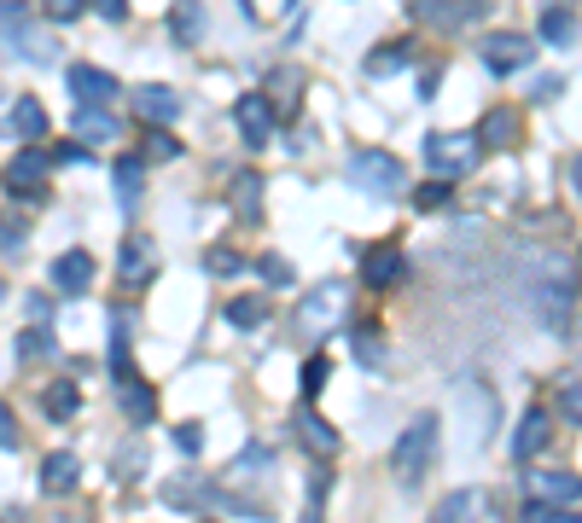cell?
<instances>
[{
	"label": "cell",
	"mask_w": 582,
	"mask_h": 523,
	"mask_svg": "<svg viewBox=\"0 0 582 523\" xmlns=\"http://www.w3.org/2000/svg\"><path fill=\"white\" fill-rule=\"evenodd\" d=\"M0 41H7L18 59H30V65H53L59 59V47H53V36H47V23L30 7H18V0H0Z\"/></svg>",
	"instance_id": "cell-1"
},
{
	"label": "cell",
	"mask_w": 582,
	"mask_h": 523,
	"mask_svg": "<svg viewBox=\"0 0 582 523\" xmlns=\"http://www.w3.org/2000/svg\"><path fill=\"white\" fill-rule=\"evenodd\" d=\"M344 175H349V187H356V193H367V198H396L402 187H408V169H402L391 151H373V146L349 157V164H344Z\"/></svg>",
	"instance_id": "cell-2"
},
{
	"label": "cell",
	"mask_w": 582,
	"mask_h": 523,
	"mask_svg": "<svg viewBox=\"0 0 582 523\" xmlns=\"http://www.w3.org/2000/svg\"><path fill=\"white\" fill-rule=\"evenodd\" d=\"M437 413H420L408 431L396 436V448H391V471H396V483H414L425 465H432V454H437Z\"/></svg>",
	"instance_id": "cell-3"
},
{
	"label": "cell",
	"mask_w": 582,
	"mask_h": 523,
	"mask_svg": "<svg viewBox=\"0 0 582 523\" xmlns=\"http://www.w3.org/2000/svg\"><path fill=\"white\" fill-rule=\"evenodd\" d=\"M344 314H349V285H333V279H326L320 292L303 297V308H297V332H303V337H320V332H333Z\"/></svg>",
	"instance_id": "cell-4"
},
{
	"label": "cell",
	"mask_w": 582,
	"mask_h": 523,
	"mask_svg": "<svg viewBox=\"0 0 582 523\" xmlns=\"http://www.w3.org/2000/svg\"><path fill=\"white\" fill-rule=\"evenodd\" d=\"M414 18L443 30V36H461V30L490 18V0H414Z\"/></svg>",
	"instance_id": "cell-5"
},
{
	"label": "cell",
	"mask_w": 582,
	"mask_h": 523,
	"mask_svg": "<svg viewBox=\"0 0 582 523\" xmlns=\"http://www.w3.org/2000/svg\"><path fill=\"white\" fill-rule=\"evenodd\" d=\"M477 157H484L477 135H432L425 140V164L437 175H466V169H477Z\"/></svg>",
	"instance_id": "cell-6"
},
{
	"label": "cell",
	"mask_w": 582,
	"mask_h": 523,
	"mask_svg": "<svg viewBox=\"0 0 582 523\" xmlns=\"http://www.w3.org/2000/svg\"><path fill=\"white\" fill-rule=\"evenodd\" d=\"M477 52H484V65H490L495 76H513V70H524V65H530L536 41L519 36V30H490L484 41H477Z\"/></svg>",
	"instance_id": "cell-7"
},
{
	"label": "cell",
	"mask_w": 582,
	"mask_h": 523,
	"mask_svg": "<svg viewBox=\"0 0 582 523\" xmlns=\"http://www.w3.org/2000/svg\"><path fill=\"white\" fill-rule=\"evenodd\" d=\"M47 146H23L12 164H7V193H18V198H41V187H47Z\"/></svg>",
	"instance_id": "cell-8"
},
{
	"label": "cell",
	"mask_w": 582,
	"mask_h": 523,
	"mask_svg": "<svg viewBox=\"0 0 582 523\" xmlns=\"http://www.w3.org/2000/svg\"><path fill=\"white\" fill-rule=\"evenodd\" d=\"M362 279L373 285V292H396V285L408 279V256H402V245H373L362 256Z\"/></svg>",
	"instance_id": "cell-9"
},
{
	"label": "cell",
	"mask_w": 582,
	"mask_h": 523,
	"mask_svg": "<svg viewBox=\"0 0 582 523\" xmlns=\"http://www.w3.org/2000/svg\"><path fill=\"white\" fill-rule=\"evenodd\" d=\"M234 122H239L245 146H268V135H274V99L268 93H239L234 99Z\"/></svg>",
	"instance_id": "cell-10"
},
{
	"label": "cell",
	"mask_w": 582,
	"mask_h": 523,
	"mask_svg": "<svg viewBox=\"0 0 582 523\" xmlns=\"http://www.w3.org/2000/svg\"><path fill=\"white\" fill-rule=\"evenodd\" d=\"M524 489L536 494V501H553V506H576L582 501V477H576V471H530Z\"/></svg>",
	"instance_id": "cell-11"
},
{
	"label": "cell",
	"mask_w": 582,
	"mask_h": 523,
	"mask_svg": "<svg viewBox=\"0 0 582 523\" xmlns=\"http://www.w3.org/2000/svg\"><path fill=\"white\" fill-rule=\"evenodd\" d=\"M135 111H140V122H175V117H181L187 111V105H181V93H175V88H164V82H146V88H135Z\"/></svg>",
	"instance_id": "cell-12"
},
{
	"label": "cell",
	"mask_w": 582,
	"mask_h": 523,
	"mask_svg": "<svg viewBox=\"0 0 582 523\" xmlns=\"http://www.w3.org/2000/svg\"><path fill=\"white\" fill-rule=\"evenodd\" d=\"M151 268H158V250H151V239H122V268H117V279H122V292H140V285L151 279Z\"/></svg>",
	"instance_id": "cell-13"
},
{
	"label": "cell",
	"mask_w": 582,
	"mask_h": 523,
	"mask_svg": "<svg viewBox=\"0 0 582 523\" xmlns=\"http://www.w3.org/2000/svg\"><path fill=\"white\" fill-rule=\"evenodd\" d=\"M548 436H553V418H548V407H530L524 418H519V431H513V460H536L542 448H548Z\"/></svg>",
	"instance_id": "cell-14"
},
{
	"label": "cell",
	"mask_w": 582,
	"mask_h": 523,
	"mask_svg": "<svg viewBox=\"0 0 582 523\" xmlns=\"http://www.w3.org/2000/svg\"><path fill=\"white\" fill-rule=\"evenodd\" d=\"M70 93L82 99V105H111L117 93H122V82L111 70H93V65H76L70 70Z\"/></svg>",
	"instance_id": "cell-15"
},
{
	"label": "cell",
	"mask_w": 582,
	"mask_h": 523,
	"mask_svg": "<svg viewBox=\"0 0 582 523\" xmlns=\"http://www.w3.org/2000/svg\"><path fill=\"white\" fill-rule=\"evenodd\" d=\"M477 146H484V151H513L519 146L513 105H495V111H484V122H477Z\"/></svg>",
	"instance_id": "cell-16"
},
{
	"label": "cell",
	"mask_w": 582,
	"mask_h": 523,
	"mask_svg": "<svg viewBox=\"0 0 582 523\" xmlns=\"http://www.w3.org/2000/svg\"><path fill=\"white\" fill-rule=\"evenodd\" d=\"M53 285L65 297H82L88 285H93V256L88 250H65L59 262H53Z\"/></svg>",
	"instance_id": "cell-17"
},
{
	"label": "cell",
	"mask_w": 582,
	"mask_h": 523,
	"mask_svg": "<svg viewBox=\"0 0 582 523\" xmlns=\"http://www.w3.org/2000/svg\"><path fill=\"white\" fill-rule=\"evenodd\" d=\"M76 483H82V460H76L70 448H59V454L41 460V489L47 494H70Z\"/></svg>",
	"instance_id": "cell-18"
},
{
	"label": "cell",
	"mask_w": 582,
	"mask_h": 523,
	"mask_svg": "<svg viewBox=\"0 0 582 523\" xmlns=\"http://www.w3.org/2000/svg\"><path fill=\"white\" fill-rule=\"evenodd\" d=\"M7 135H18V140H47V105L23 93L12 111H7Z\"/></svg>",
	"instance_id": "cell-19"
},
{
	"label": "cell",
	"mask_w": 582,
	"mask_h": 523,
	"mask_svg": "<svg viewBox=\"0 0 582 523\" xmlns=\"http://www.w3.org/2000/svg\"><path fill=\"white\" fill-rule=\"evenodd\" d=\"M111 180H117V209H122V216H135V209H140V187H146V164H140V157H122Z\"/></svg>",
	"instance_id": "cell-20"
},
{
	"label": "cell",
	"mask_w": 582,
	"mask_h": 523,
	"mask_svg": "<svg viewBox=\"0 0 582 523\" xmlns=\"http://www.w3.org/2000/svg\"><path fill=\"white\" fill-rule=\"evenodd\" d=\"M297 436L309 442V454H315V460H333V454H338V431L326 425L320 413H303V418H297Z\"/></svg>",
	"instance_id": "cell-21"
},
{
	"label": "cell",
	"mask_w": 582,
	"mask_h": 523,
	"mask_svg": "<svg viewBox=\"0 0 582 523\" xmlns=\"http://www.w3.org/2000/svg\"><path fill=\"white\" fill-rule=\"evenodd\" d=\"M76 140H117V117L106 111V105H82V111H76Z\"/></svg>",
	"instance_id": "cell-22"
},
{
	"label": "cell",
	"mask_w": 582,
	"mask_h": 523,
	"mask_svg": "<svg viewBox=\"0 0 582 523\" xmlns=\"http://www.w3.org/2000/svg\"><path fill=\"white\" fill-rule=\"evenodd\" d=\"M117 396H122V413H129V425H146V418L158 413V389H151V384L122 378V389H117Z\"/></svg>",
	"instance_id": "cell-23"
},
{
	"label": "cell",
	"mask_w": 582,
	"mask_h": 523,
	"mask_svg": "<svg viewBox=\"0 0 582 523\" xmlns=\"http://www.w3.org/2000/svg\"><path fill=\"white\" fill-rule=\"evenodd\" d=\"M268 297H234V303H227V326H234V332H257V326H268Z\"/></svg>",
	"instance_id": "cell-24"
},
{
	"label": "cell",
	"mask_w": 582,
	"mask_h": 523,
	"mask_svg": "<svg viewBox=\"0 0 582 523\" xmlns=\"http://www.w3.org/2000/svg\"><path fill=\"white\" fill-rule=\"evenodd\" d=\"M484 506H490L484 489H454V494H443V501H437V517L454 523V517H472V512H484Z\"/></svg>",
	"instance_id": "cell-25"
},
{
	"label": "cell",
	"mask_w": 582,
	"mask_h": 523,
	"mask_svg": "<svg viewBox=\"0 0 582 523\" xmlns=\"http://www.w3.org/2000/svg\"><path fill=\"white\" fill-rule=\"evenodd\" d=\"M408 59H414V41H391V47H378L367 59V76H373V82H385V76H396Z\"/></svg>",
	"instance_id": "cell-26"
},
{
	"label": "cell",
	"mask_w": 582,
	"mask_h": 523,
	"mask_svg": "<svg viewBox=\"0 0 582 523\" xmlns=\"http://www.w3.org/2000/svg\"><path fill=\"white\" fill-rule=\"evenodd\" d=\"M169 30H175V41H198L205 36V7H198V0H175Z\"/></svg>",
	"instance_id": "cell-27"
},
{
	"label": "cell",
	"mask_w": 582,
	"mask_h": 523,
	"mask_svg": "<svg viewBox=\"0 0 582 523\" xmlns=\"http://www.w3.org/2000/svg\"><path fill=\"white\" fill-rule=\"evenodd\" d=\"M576 36V18H571V7H560V0H553V7L542 12V41H553V47H565Z\"/></svg>",
	"instance_id": "cell-28"
},
{
	"label": "cell",
	"mask_w": 582,
	"mask_h": 523,
	"mask_svg": "<svg viewBox=\"0 0 582 523\" xmlns=\"http://www.w3.org/2000/svg\"><path fill=\"white\" fill-rule=\"evenodd\" d=\"M234 209H239L245 221L263 216V180H257V175H239V180H234Z\"/></svg>",
	"instance_id": "cell-29"
},
{
	"label": "cell",
	"mask_w": 582,
	"mask_h": 523,
	"mask_svg": "<svg viewBox=\"0 0 582 523\" xmlns=\"http://www.w3.org/2000/svg\"><path fill=\"white\" fill-rule=\"evenodd\" d=\"M41 407L53 413V418H76V384L70 378H53V384H47V396H41Z\"/></svg>",
	"instance_id": "cell-30"
},
{
	"label": "cell",
	"mask_w": 582,
	"mask_h": 523,
	"mask_svg": "<svg viewBox=\"0 0 582 523\" xmlns=\"http://www.w3.org/2000/svg\"><path fill=\"white\" fill-rule=\"evenodd\" d=\"M205 268H210L216 279H239V274H245V256L227 250V245H210V250H205Z\"/></svg>",
	"instance_id": "cell-31"
},
{
	"label": "cell",
	"mask_w": 582,
	"mask_h": 523,
	"mask_svg": "<svg viewBox=\"0 0 582 523\" xmlns=\"http://www.w3.org/2000/svg\"><path fill=\"white\" fill-rule=\"evenodd\" d=\"M560 413L571 418V425H582V373H565L560 378Z\"/></svg>",
	"instance_id": "cell-32"
},
{
	"label": "cell",
	"mask_w": 582,
	"mask_h": 523,
	"mask_svg": "<svg viewBox=\"0 0 582 523\" xmlns=\"http://www.w3.org/2000/svg\"><path fill=\"white\" fill-rule=\"evenodd\" d=\"M146 157H181V140H175L164 122H151V135H146Z\"/></svg>",
	"instance_id": "cell-33"
},
{
	"label": "cell",
	"mask_w": 582,
	"mask_h": 523,
	"mask_svg": "<svg viewBox=\"0 0 582 523\" xmlns=\"http://www.w3.org/2000/svg\"><path fill=\"white\" fill-rule=\"evenodd\" d=\"M326 378H333V366H326V355H309V366H303V396H320Z\"/></svg>",
	"instance_id": "cell-34"
},
{
	"label": "cell",
	"mask_w": 582,
	"mask_h": 523,
	"mask_svg": "<svg viewBox=\"0 0 582 523\" xmlns=\"http://www.w3.org/2000/svg\"><path fill=\"white\" fill-rule=\"evenodd\" d=\"M257 268H263V279H268V285H292V279H297V274H292V262H286V256H274V250L257 262Z\"/></svg>",
	"instance_id": "cell-35"
},
{
	"label": "cell",
	"mask_w": 582,
	"mask_h": 523,
	"mask_svg": "<svg viewBox=\"0 0 582 523\" xmlns=\"http://www.w3.org/2000/svg\"><path fill=\"white\" fill-rule=\"evenodd\" d=\"M414 204H420V209H443V204H448V180H420Z\"/></svg>",
	"instance_id": "cell-36"
},
{
	"label": "cell",
	"mask_w": 582,
	"mask_h": 523,
	"mask_svg": "<svg viewBox=\"0 0 582 523\" xmlns=\"http://www.w3.org/2000/svg\"><path fill=\"white\" fill-rule=\"evenodd\" d=\"M41 7H47V18H53V23H76L88 12V0H41Z\"/></svg>",
	"instance_id": "cell-37"
},
{
	"label": "cell",
	"mask_w": 582,
	"mask_h": 523,
	"mask_svg": "<svg viewBox=\"0 0 582 523\" xmlns=\"http://www.w3.org/2000/svg\"><path fill=\"white\" fill-rule=\"evenodd\" d=\"M0 250H7V256L23 250V221L18 216H0Z\"/></svg>",
	"instance_id": "cell-38"
},
{
	"label": "cell",
	"mask_w": 582,
	"mask_h": 523,
	"mask_svg": "<svg viewBox=\"0 0 582 523\" xmlns=\"http://www.w3.org/2000/svg\"><path fill=\"white\" fill-rule=\"evenodd\" d=\"M41 349H53V337H47L41 326H30V332H23V337H18V355H23V361H36Z\"/></svg>",
	"instance_id": "cell-39"
},
{
	"label": "cell",
	"mask_w": 582,
	"mask_h": 523,
	"mask_svg": "<svg viewBox=\"0 0 582 523\" xmlns=\"http://www.w3.org/2000/svg\"><path fill=\"white\" fill-rule=\"evenodd\" d=\"M175 448L198 454V448H205V431H198V425H175Z\"/></svg>",
	"instance_id": "cell-40"
},
{
	"label": "cell",
	"mask_w": 582,
	"mask_h": 523,
	"mask_svg": "<svg viewBox=\"0 0 582 523\" xmlns=\"http://www.w3.org/2000/svg\"><path fill=\"white\" fill-rule=\"evenodd\" d=\"M0 448H18V418L7 402H0Z\"/></svg>",
	"instance_id": "cell-41"
},
{
	"label": "cell",
	"mask_w": 582,
	"mask_h": 523,
	"mask_svg": "<svg viewBox=\"0 0 582 523\" xmlns=\"http://www.w3.org/2000/svg\"><path fill=\"white\" fill-rule=\"evenodd\" d=\"M99 18H111V23H122V18H129V0H99Z\"/></svg>",
	"instance_id": "cell-42"
},
{
	"label": "cell",
	"mask_w": 582,
	"mask_h": 523,
	"mask_svg": "<svg viewBox=\"0 0 582 523\" xmlns=\"http://www.w3.org/2000/svg\"><path fill=\"white\" fill-rule=\"evenodd\" d=\"M437 82H443V70L432 65V70H425V76H420V99H432V93H437Z\"/></svg>",
	"instance_id": "cell-43"
},
{
	"label": "cell",
	"mask_w": 582,
	"mask_h": 523,
	"mask_svg": "<svg viewBox=\"0 0 582 523\" xmlns=\"http://www.w3.org/2000/svg\"><path fill=\"white\" fill-rule=\"evenodd\" d=\"M82 157H88L82 146H59V151H53V164H82Z\"/></svg>",
	"instance_id": "cell-44"
},
{
	"label": "cell",
	"mask_w": 582,
	"mask_h": 523,
	"mask_svg": "<svg viewBox=\"0 0 582 523\" xmlns=\"http://www.w3.org/2000/svg\"><path fill=\"white\" fill-rule=\"evenodd\" d=\"M571 187H576V198H582V157H576V164H571Z\"/></svg>",
	"instance_id": "cell-45"
},
{
	"label": "cell",
	"mask_w": 582,
	"mask_h": 523,
	"mask_svg": "<svg viewBox=\"0 0 582 523\" xmlns=\"http://www.w3.org/2000/svg\"><path fill=\"white\" fill-rule=\"evenodd\" d=\"M0 297H7V285H0Z\"/></svg>",
	"instance_id": "cell-46"
}]
</instances>
